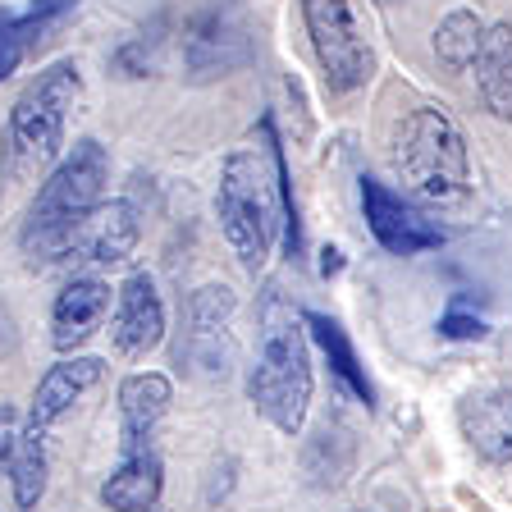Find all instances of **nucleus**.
Listing matches in <instances>:
<instances>
[{
  "instance_id": "8",
  "label": "nucleus",
  "mask_w": 512,
  "mask_h": 512,
  "mask_svg": "<svg viewBox=\"0 0 512 512\" xmlns=\"http://www.w3.org/2000/svg\"><path fill=\"white\" fill-rule=\"evenodd\" d=\"M252 60V37L238 0H211L183 28V64L197 83H211Z\"/></svg>"
},
{
  "instance_id": "12",
  "label": "nucleus",
  "mask_w": 512,
  "mask_h": 512,
  "mask_svg": "<svg viewBox=\"0 0 512 512\" xmlns=\"http://www.w3.org/2000/svg\"><path fill=\"white\" fill-rule=\"evenodd\" d=\"M110 316V284L96 275H78L55 293L51 302V343L55 352L64 357H74L96 330H101V320Z\"/></svg>"
},
{
  "instance_id": "14",
  "label": "nucleus",
  "mask_w": 512,
  "mask_h": 512,
  "mask_svg": "<svg viewBox=\"0 0 512 512\" xmlns=\"http://www.w3.org/2000/svg\"><path fill=\"white\" fill-rule=\"evenodd\" d=\"M458 426L462 439L485 462H494V467L512 462V384H494V389L471 394L458 407Z\"/></svg>"
},
{
  "instance_id": "1",
  "label": "nucleus",
  "mask_w": 512,
  "mask_h": 512,
  "mask_svg": "<svg viewBox=\"0 0 512 512\" xmlns=\"http://www.w3.org/2000/svg\"><path fill=\"white\" fill-rule=\"evenodd\" d=\"M220 229L243 261V270H261L270 261L275 234L284 229V247L298 261L302 256V224L293 183H288V156L275 133V119H261V147L229 151L220 165V192H215Z\"/></svg>"
},
{
  "instance_id": "20",
  "label": "nucleus",
  "mask_w": 512,
  "mask_h": 512,
  "mask_svg": "<svg viewBox=\"0 0 512 512\" xmlns=\"http://www.w3.org/2000/svg\"><path fill=\"white\" fill-rule=\"evenodd\" d=\"M480 42H485V23H480V14H471V10L444 14L435 28V55L444 69H453V74H467L471 64H476Z\"/></svg>"
},
{
  "instance_id": "21",
  "label": "nucleus",
  "mask_w": 512,
  "mask_h": 512,
  "mask_svg": "<svg viewBox=\"0 0 512 512\" xmlns=\"http://www.w3.org/2000/svg\"><path fill=\"white\" fill-rule=\"evenodd\" d=\"M32 42H37V37H32L23 23H10V28H0V83H5V78H10L14 69L23 64V55H28Z\"/></svg>"
},
{
  "instance_id": "6",
  "label": "nucleus",
  "mask_w": 512,
  "mask_h": 512,
  "mask_svg": "<svg viewBox=\"0 0 512 512\" xmlns=\"http://www.w3.org/2000/svg\"><path fill=\"white\" fill-rule=\"evenodd\" d=\"M238 298L229 284H202L183 302V330L174 343V362L188 366L197 380H224L238 362L234 343Z\"/></svg>"
},
{
  "instance_id": "24",
  "label": "nucleus",
  "mask_w": 512,
  "mask_h": 512,
  "mask_svg": "<svg viewBox=\"0 0 512 512\" xmlns=\"http://www.w3.org/2000/svg\"><path fill=\"white\" fill-rule=\"evenodd\" d=\"M320 256H325V261H320V270H325V275H334V270H339L343 266V261H339V247H325V252H320Z\"/></svg>"
},
{
  "instance_id": "23",
  "label": "nucleus",
  "mask_w": 512,
  "mask_h": 512,
  "mask_svg": "<svg viewBox=\"0 0 512 512\" xmlns=\"http://www.w3.org/2000/svg\"><path fill=\"white\" fill-rule=\"evenodd\" d=\"M23 430H28V416H23L14 403H0V467H10Z\"/></svg>"
},
{
  "instance_id": "10",
  "label": "nucleus",
  "mask_w": 512,
  "mask_h": 512,
  "mask_svg": "<svg viewBox=\"0 0 512 512\" xmlns=\"http://www.w3.org/2000/svg\"><path fill=\"white\" fill-rule=\"evenodd\" d=\"M362 211H366V229L375 234V243L394 256H421L448 243V234L421 206L407 202L403 192H394L389 183L371 179V174L362 179Z\"/></svg>"
},
{
  "instance_id": "9",
  "label": "nucleus",
  "mask_w": 512,
  "mask_h": 512,
  "mask_svg": "<svg viewBox=\"0 0 512 512\" xmlns=\"http://www.w3.org/2000/svg\"><path fill=\"white\" fill-rule=\"evenodd\" d=\"M142 238L138 211L128 202H101L60 238L51 266H119Z\"/></svg>"
},
{
  "instance_id": "19",
  "label": "nucleus",
  "mask_w": 512,
  "mask_h": 512,
  "mask_svg": "<svg viewBox=\"0 0 512 512\" xmlns=\"http://www.w3.org/2000/svg\"><path fill=\"white\" fill-rule=\"evenodd\" d=\"M5 471H10L14 512H37V503H42V494H46V471H51V462H46V430H37L28 421V430H23V439Z\"/></svg>"
},
{
  "instance_id": "22",
  "label": "nucleus",
  "mask_w": 512,
  "mask_h": 512,
  "mask_svg": "<svg viewBox=\"0 0 512 512\" xmlns=\"http://www.w3.org/2000/svg\"><path fill=\"white\" fill-rule=\"evenodd\" d=\"M439 334H444V339H485V334H490V320L471 316V311H462V302H453V307L439 316Z\"/></svg>"
},
{
  "instance_id": "7",
  "label": "nucleus",
  "mask_w": 512,
  "mask_h": 512,
  "mask_svg": "<svg viewBox=\"0 0 512 512\" xmlns=\"http://www.w3.org/2000/svg\"><path fill=\"white\" fill-rule=\"evenodd\" d=\"M302 19H307V37L320 74H325V87L330 92H357L371 78L375 60L371 46L357 32L352 5L348 0H302Z\"/></svg>"
},
{
  "instance_id": "5",
  "label": "nucleus",
  "mask_w": 512,
  "mask_h": 512,
  "mask_svg": "<svg viewBox=\"0 0 512 512\" xmlns=\"http://www.w3.org/2000/svg\"><path fill=\"white\" fill-rule=\"evenodd\" d=\"M247 398L279 435H302L311 407V343L307 325L293 316H266L261 352L247 375Z\"/></svg>"
},
{
  "instance_id": "18",
  "label": "nucleus",
  "mask_w": 512,
  "mask_h": 512,
  "mask_svg": "<svg viewBox=\"0 0 512 512\" xmlns=\"http://www.w3.org/2000/svg\"><path fill=\"white\" fill-rule=\"evenodd\" d=\"M471 69H476L485 110L494 119H512V23L485 28V42H480V55Z\"/></svg>"
},
{
  "instance_id": "25",
  "label": "nucleus",
  "mask_w": 512,
  "mask_h": 512,
  "mask_svg": "<svg viewBox=\"0 0 512 512\" xmlns=\"http://www.w3.org/2000/svg\"><path fill=\"white\" fill-rule=\"evenodd\" d=\"M352 512H384V508H352Z\"/></svg>"
},
{
  "instance_id": "2",
  "label": "nucleus",
  "mask_w": 512,
  "mask_h": 512,
  "mask_svg": "<svg viewBox=\"0 0 512 512\" xmlns=\"http://www.w3.org/2000/svg\"><path fill=\"white\" fill-rule=\"evenodd\" d=\"M106 183H110V156L96 138L74 142L69 156H60L46 183L37 188L28 206V220L19 229V247L28 256V266L51 270V256L60 247V238L83 220L92 206L106 202Z\"/></svg>"
},
{
  "instance_id": "17",
  "label": "nucleus",
  "mask_w": 512,
  "mask_h": 512,
  "mask_svg": "<svg viewBox=\"0 0 512 512\" xmlns=\"http://www.w3.org/2000/svg\"><path fill=\"white\" fill-rule=\"evenodd\" d=\"M302 325H307V339L325 352V362H330L334 380H339L352 398H362V403L371 407L375 403V384H371V375H366L357 348H352L348 330H343L334 316H325V311H302Z\"/></svg>"
},
{
  "instance_id": "15",
  "label": "nucleus",
  "mask_w": 512,
  "mask_h": 512,
  "mask_svg": "<svg viewBox=\"0 0 512 512\" xmlns=\"http://www.w3.org/2000/svg\"><path fill=\"white\" fill-rule=\"evenodd\" d=\"M101 375H106V362H101V357H78V352H74V357H60V362H55L51 371L37 380V394H32L28 421L37 430H51L55 421H60V416L87 394V389H96V384H101Z\"/></svg>"
},
{
  "instance_id": "3",
  "label": "nucleus",
  "mask_w": 512,
  "mask_h": 512,
  "mask_svg": "<svg viewBox=\"0 0 512 512\" xmlns=\"http://www.w3.org/2000/svg\"><path fill=\"white\" fill-rule=\"evenodd\" d=\"M389 160L412 197L430 206L462 202L471 192V156L467 138L453 124V115L439 106H416L394 124Z\"/></svg>"
},
{
  "instance_id": "13",
  "label": "nucleus",
  "mask_w": 512,
  "mask_h": 512,
  "mask_svg": "<svg viewBox=\"0 0 512 512\" xmlns=\"http://www.w3.org/2000/svg\"><path fill=\"white\" fill-rule=\"evenodd\" d=\"M174 403V384L160 371H133L119 380V448H151V435Z\"/></svg>"
},
{
  "instance_id": "16",
  "label": "nucleus",
  "mask_w": 512,
  "mask_h": 512,
  "mask_svg": "<svg viewBox=\"0 0 512 512\" xmlns=\"http://www.w3.org/2000/svg\"><path fill=\"white\" fill-rule=\"evenodd\" d=\"M160 494H165V462L156 448L124 453L119 467L101 480V503L110 512H156Z\"/></svg>"
},
{
  "instance_id": "11",
  "label": "nucleus",
  "mask_w": 512,
  "mask_h": 512,
  "mask_svg": "<svg viewBox=\"0 0 512 512\" xmlns=\"http://www.w3.org/2000/svg\"><path fill=\"white\" fill-rule=\"evenodd\" d=\"M110 339H115V352H124V357H147L165 339V302H160L156 279L147 270L128 275L124 288L115 293Z\"/></svg>"
},
{
  "instance_id": "4",
  "label": "nucleus",
  "mask_w": 512,
  "mask_h": 512,
  "mask_svg": "<svg viewBox=\"0 0 512 512\" xmlns=\"http://www.w3.org/2000/svg\"><path fill=\"white\" fill-rule=\"evenodd\" d=\"M83 101V74L74 60H55L32 78L10 106V124H5V165L10 174L28 179V174L55 165L64 151V128H69V110Z\"/></svg>"
}]
</instances>
